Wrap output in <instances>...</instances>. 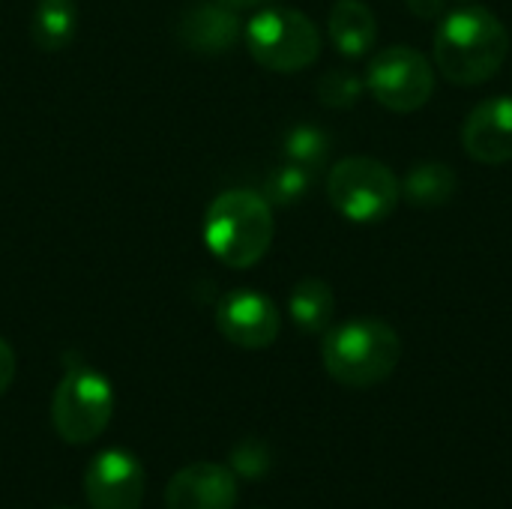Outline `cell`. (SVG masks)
Listing matches in <instances>:
<instances>
[{"mask_svg":"<svg viewBox=\"0 0 512 509\" xmlns=\"http://www.w3.org/2000/svg\"><path fill=\"white\" fill-rule=\"evenodd\" d=\"M366 87L384 108L396 114H411L432 99L435 66L417 48L393 45L372 57L366 72Z\"/></svg>","mask_w":512,"mask_h":509,"instance_id":"52a82bcc","label":"cell"},{"mask_svg":"<svg viewBox=\"0 0 512 509\" xmlns=\"http://www.w3.org/2000/svg\"><path fill=\"white\" fill-rule=\"evenodd\" d=\"M327 33L342 57H363L378 39V21L363 0H336L327 18Z\"/></svg>","mask_w":512,"mask_h":509,"instance_id":"4fadbf2b","label":"cell"},{"mask_svg":"<svg viewBox=\"0 0 512 509\" xmlns=\"http://www.w3.org/2000/svg\"><path fill=\"white\" fill-rule=\"evenodd\" d=\"M285 159L294 165H303L309 171L324 168V162L330 159V135L318 126L300 123L285 135V147H282Z\"/></svg>","mask_w":512,"mask_h":509,"instance_id":"e0dca14e","label":"cell"},{"mask_svg":"<svg viewBox=\"0 0 512 509\" xmlns=\"http://www.w3.org/2000/svg\"><path fill=\"white\" fill-rule=\"evenodd\" d=\"M321 360L336 384L369 390L396 372L402 360V339L378 318H354L324 333Z\"/></svg>","mask_w":512,"mask_h":509,"instance_id":"7a4b0ae2","label":"cell"},{"mask_svg":"<svg viewBox=\"0 0 512 509\" xmlns=\"http://www.w3.org/2000/svg\"><path fill=\"white\" fill-rule=\"evenodd\" d=\"M270 468V450L264 441H240L231 453V471L246 480H261Z\"/></svg>","mask_w":512,"mask_h":509,"instance_id":"ffe728a7","label":"cell"},{"mask_svg":"<svg viewBox=\"0 0 512 509\" xmlns=\"http://www.w3.org/2000/svg\"><path fill=\"white\" fill-rule=\"evenodd\" d=\"M327 198L348 222L378 225L396 210L402 183L384 162L372 156H348L333 165L327 177Z\"/></svg>","mask_w":512,"mask_h":509,"instance_id":"5b68a950","label":"cell"},{"mask_svg":"<svg viewBox=\"0 0 512 509\" xmlns=\"http://www.w3.org/2000/svg\"><path fill=\"white\" fill-rule=\"evenodd\" d=\"M216 330L237 348L261 351L279 339L282 315L270 297L252 288H237L216 303Z\"/></svg>","mask_w":512,"mask_h":509,"instance_id":"ba28073f","label":"cell"},{"mask_svg":"<svg viewBox=\"0 0 512 509\" xmlns=\"http://www.w3.org/2000/svg\"><path fill=\"white\" fill-rule=\"evenodd\" d=\"M177 39L183 48L213 57V54H228L240 39H243V24L240 15L216 0L195 3L189 6L180 21H177Z\"/></svg>","mask_w":512,"mask_h":509,"instance_id":"7c38bea8","label":"cell"},{"mask_svg":"<svg viewBox=\"0 0 512 509\" xmlns=\"http://www.w3.org/2000/svg\"><path fill=\"white\" fill-rule=\"evenodd\" d=\"M411 15L423 18V21H438L447 15V0H405Z\"/></svg>","mask_w":512,"mask_h":509,"instance_id":"44dd1931","label":"cell"},{"mask_svg":"<svg viewBox=\"0 0 512 509\" xmlns=\"http://www.w3.org/2000/svg\"><path fill=\"white\" fill-rule=\"evenodd\" d=\"M237 504V474L216 462H195L180 468L168 489V509H234Z\"/></svg>","mask_w":512,"mask_h":509,"instance_id":"30bf717a","label":"cell"},{"mask_svg":"<svg viewBox=\"0 0 512 509\" xmlns=\"http://www.w3.org/2000/svg\"><path fill=\"white\" fill-rule=\"evenodd\" d=\"M276 234L273 204L249 189L222 192L204 216V243L216 261L234 270L255 267Z\"/></svg>","mask_w":512,"mask_h":509,"instance_id":"3957f363","label":"cell"},{"mask_svg":"<svg viewBox=\"0 0 512 509\" xmlns=\"http://www.w3.org/2000/svg\"><path fill=\"white\" fill-rule=\"evenodd\" d=\"M363 90H366V81L357 78L354 72H345V69H333L318 81V99L327 108H339V111L354 108L360 102Z\"/></svg>","mask_w":512,"mask_h":509,"instance_id":"d6986e66","label":"cell"},{"mask_svg":"<svg viewBox=\"0 0 512 509\" xmlns=\"http://www.w3.org/2000/svg\"><path fill=\"white\" fill-rule=\"evenodd\" d=\"M144 489V465L129 450H102L87 465L84 495L90 509H141Z\"/></svg>","mask_w":512,"mask_h":509,"instance_id":"9c48e42d","label":"cell"},{"mask_svg":"<svg viewBox=\"0 0 512 509\" xmlns=\"http://www.w3.org/2000/svg\"><path fill=\"white\" fill-rule=\"evenodd\" d=\"M216 3H222V6H228V9H234V12H240V9H252V6H258L261 0H216Z\"/></svg>","mask_w":512,"mask_h":509,"instance_id":"603a6c76","label":"cell"},{"mask_svg":"<svg viewBox=\"0 0 512 509\" xmlns=\"http://www.w3.org/2000/svg\"><path fill=\"white\" fill-rule=\"evenodd\" d=\"M243 42L252 60L270 72H300L321 54V33L315 21L285 6L255 12L243 27Z\"/></svg>","mask_w":512,"mask_h":509,"instance_id":"277c9868","label":"cell"},{"mask_svg":"<svg viewBox=\"0 0 512 509\" xmlns=\"http://www.w3.org/2000/svg\"><path fill=\"white\" fill-rule=\"evenodd\" d=\"M75 3L72 0H36L30 15V39L39 51H63L75 39Z\"/></svg>","mask_w":512,"mask_h":509,"instance_id":"2e32d148","label":"cell"},{"mask_svg":"<svg viewBox=\"0 0 512 509\" xmlns=\"http://www.w3.org/2000/svg\"><path fill=\"white\" fill-rule=\"evenodd\" d=\"M462 147L483 165L512 162V96H492L471 108L462 123Z\"/></svg>","mask_w":512,"mask_h":509,"instance_id":"8fae6325","label":"cell"},{"mask_svg":"<svg viewBox=\"0 0 512 509\" xmlns=\"http://www.w3.org/2000/svg\"><path fill=\"white\" fill-rule=\"evenodd\" d=\"M288 315L303 333H327L336 315L333 288L324 279H300L288 297Z\"/></svg>","mask_w":512,"mask_h":509,"instance_id":"9a60e30c","label":"cell"},{"mask_svg":"<svg viewBox=\"0 0 512 509\" xmlns=\"http://www.w3.org/2000/svg\"><path fill=\"white\" fill-rule=\"evenodd\" d=\"M60 509H66V507H60Z\"/></svg>","mask_w":512,"mask_h":509,"instance_id":"cb8c5ba5","label":"cell"},{"mask_svg":"<svg viewBox=\"0 0 512 509\" xmlns=\"http://www.w3.org/2000/svg\"><path fill=\"white\" fill-rule=\"evenodd\" d=\"M315 183V171L303 168V165H294V162H285L279 168H273L264 180V198L270 204H279V207H288V204H297L309 195Z\"/></svg>","mask_w":512,"mask_h":509,"instance_id":"ac0fdd59","label":"cell"},{"mask_svg":"<svg viewBox=\"0 0 512 509\" xmlns=\"http://www.w3.org/2000/svg\"><path fill=\"white\" fill-rule=\"evenodd\" d=\"M510 54V33L504 21L477 3L447 12L435 33V66L459 87L486 84L501 72Z\"/></svg>","mask_w":512,"mask_h":509,"instance_id":"6da1fadb","label":"cell"},{"mask_svg":"<svg viewBox=\"0 0 512 509\" xmlns=\"http://www.w3.org/2000/svg\"><path fill=\"white\" fill-rule=\"evenodd\" d=\"M459 177L444 162H417L402 180V198L414 207H444L453 201Z\"/></svg>","mask_w":512,"mask_h":509,"instance_id":"5bb4252c","label":"cell"},{"mask_svg":"<svg viewBox=\"0 0 512 509\" xmlns=\"http://www.w3.org/2000/svg\"><path fill=\"white\" fill-rule=\"evenodd\" d=\"M114 414V390L108 378L84 363H69L51 399L54 432L66 444L96 441Z\"/></svg>","mask_w":512,"mask_h":509,"instance_id":"8992f818","label":"cell"},{"mask_svg":"<svg viewBox=\"0 0 512 509\" xmlns=\"http://www.w3.org/2000/svg\"><path fill=\"white\" fill-rule=\"evenodd\" d=\"M15 381V351L6 339H0V396L12 387Z\"/></svg>","mask_w":512,"mask_h":509,"instance_id":"7402d4cb","label":"cell"}]
</instances>
